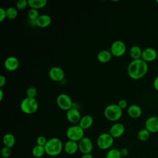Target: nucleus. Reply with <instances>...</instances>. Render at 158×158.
Instances as JSON below:
<instances>
[{
    "instance_id": "obj_1",
    "label": "nucleus",
    "mask_w": 158,
    "mask_h": 158,
    "mask_svg": "<svg viewBox=\"0 0 158 158\" xmlns=\"http://www.w3.org/2000/svg\"><path fill=\"white\" fill-rule=\"evenodd\" d=\"M148 65L141 59L133 60L130 62L127 68L129 77L133 80H139L143 78L148 72Z\"/></svg>"
},
{
    "instance_id": "obj_2",
    "label": "nucleus",
    "mask_w": 158,
    "mask_h": 158,
    "mask_svg": "<svg viewBox=\"0 0 158 158\" xmlns=\"http://www.w3.org/2000/svg\"><path fill=\"white\" fill-rule=\"evenodd\" d=\"M64 146L62 141L58 138H52L47 141L44 146L46 154L50 156H58L62 152Z\"/></svg>"
},
{
    "instance_id": "obj_3",
    "label": "nucleus",
    "mask_w": 158,
    "mask_h": 158,
    "mask_svg": "<svg viewBox=\"0 0 158 158\" xmlns=\"http://www.w3.org/2000/svg\"><path fill=\"white\" fill-rule=\"evenodd\" d=\"M105 117L112 122L118 120L122 115V109L115 104H112L107 106L104 110Z\"/></svg>"
},
{
    "instance_id": "obj_4",
    "label": "nucleus",
    "mask_w": 158,
    "mask_h": 158,
    "mask_svg": "<svg viewBox=\"0 0 158 158\" xmlns=\"http://www.w3.org/2000/svg\"><path fill=\"white\" fill-rule=\"evenodd\" d=\"M21 110L26 114H32L36 112L38 108V104L35 98L26 97L20 105Z\"/></svg>"
},
{
    "instance_id": "obj_5",
    "label": "nucleus",
    "mask_w": 158,
    "mask_h": 158,
    "mask_svg": "<svg viewBox=\"0 0 158 158\" xmlns=\"http://www.w3.org/2000/svg\"><path fill=\"white\" fill-rule=\"evenodd\" d=\"M84 130L79 125H73L69 127L66 131V135L69 140L79 141L84 137Z\"/></svg>"
},
{
    "instance_id": "obj_6",
    "label": "nucleus",
    "mask_w": 158,
    "mask_h": 158,
    "mask_svg": "<svg viewBox=\"0 0 158 158\" xmlns=\"http://www.w3.org/2000/svg\"><path fill=\"white\" fill-rule=\"evenodd\" d=\"M114 143V138L107 133L101 134L97 139V145L101 149H107Z\"/></svg>"
},
{
    "instance_id": "obj_7",
    "label": "nucleus",
    "mask_w": 158,
    "mask_h": 158,
    "mask_svg": "<svg viewBox=\"0 0 158 158\" xmlns=\"http://www.w3.org/2000/svg\"><path fill=\"white\" fill-rule=\"evenodd\" d=\"M57 104L62 110L67 111L72 108L73 102L68 94L62 93L57 98Z\"/></svg>"
},
{
    "instance_id": "obj_8",
    "label": "nucleus",
    "mask_w": 158,
    "mask_h": 158,
    "mask_svg": "<svg viewBox=\"0 0 158 158\" xmlns=\"http://www.w3.org/2000/svg\"><path fill=\"white\" fill-rule=\"evenodd\" d=\"M126 49L127 47L125 44L122 41L117 40L112 44L110 52L112 55L115 57H120L125 53Z\"/></svg>"
},
{
    "instance_id": "obj_9",
    "label": "nucleus",
    "mask_w": 158,
    "mask_h": 158,
    "mask_svg": "<svg viewBox=\"0 0 158 158\" xmlns=\"http://www.w3.org/2000/svg\"><path fill=\"white\" fill-rule=\"evenodd\" d=\"M78 149L79 151L83 153L90 154L93 148V144L90 138L88 137H83L81 140L78 141Z\"/></svg>"
},
{
    "instance_id": "obj_10",
    "label": "nucleus",
    "mask_w": 158,
    "mask_h": 158,
    "mask_svg": "<svg viewBox=\"0 0 158 158\" xmlns=\"http://www.w3.org/2000/svg\"><path fill=\"white\" fill-rule=\"evenodd\" d=\"M49 78L55 81H60L65 77V72L59 67H53L51 68L48 73Z\"/></svg>"
},
{
    "instance_id": "obj_11",
    "label": "nucleus",
    "mask_w": 158,
    "mask_h": 158,
    "mask_svg": "<svg viewBox=\"0 0 158 158\" xmlns=\"http://www.w3.org/2000/svg\"><path fill=\"white\" fill-rule=\"evenodd\" d=\"M157 57V52L156 50L152 48H146L142 51L141 59L146 62H152Z\"/></svg>"
},
{
    "instance_id": "obj_12",
    "label": "nucleus",
    "mask_w": 158,
    "mask_h": 158,
    "mask_svg": "<svg viewBox=\"0 0 158 158\" xmlns=\"http://www.w3.org/2000/svg\"><path fill=\"white\" fill-rule=\"evenodd\" d=\"M145 128L151 133L158 132V117L152 116L148 118L145 122Z\"/></svg>"
},
{
    "instance_id": "obj_13",
    "label": "nucleus",
    "mask_w": 158,
    "mask_h": 158,
    "mask_svg": "<svg viewBox=\"0 0 158 158\" xmlns=\"http://www.w3.org/2000/svg\"><path fill=\"white\" fill-rule=\"evenodd\" d=\"M125 132V126L121 123H116L111 126L109 130V134L114 138L120 137Z\"/></svg>"
},
{
    "instance_id": "obj_14",
    "label": "nucleus",
    "mask_w": 158,
    "mask_h": 158,
    "mask_svg": "<svg viewBox=\"0 0 158 158\" xmlns=\"http://www.w3.org/2000/svg\"><path fill=\"white\" fill-rule=\"evenodd\" d=\"M66 117L67 120L72 123H79L81 119V115L79 110L75 108L72 107L67 112Z\"/></svg>"
},
{
    "instance_id": "obj_15",
    "label": "nucleus",
    "mask_w": 158,
    "mask_h": 158,
    "mask_svg": "<svg viewBox=\"0 0 158 158\" xmlns=\"http://www.w3.org/2000/svg\"><path fill=\"white\" fill-rule=\"evenodd\" d=\"M19 66V61L18 59L14 56H9L4 61L5 68L10 72L15 71Z\"/></svg>"
},
{
    "instance_id": "obj_16",
    "label": "nucleus",
    "mask_w": 158,
    "mask_h": 158,
    "mask_svg": "<svg viewBox=\"0 0 158 158\" xmlns=\"http://www.w3.org/2000/svg\"><path fill=\"white\" fill-rule=\"evenodd\" d=\"M64 149L67 154L70 155L74 154L77 152L78 150H79L78 143L74 141L69 140L65 143L64 146Z\"/></svg>"
},
{
    "instance_id": "obj_17",
    "label": "nucleus",
    "mask_w": 158,
    "mask_h": 158,
    "mask_svg": "<svg viewBox=\"0 0 158 158\" xmlns=\"http://www.w3.org/2000/svg\"><path fill=\"white\" fill-rule=\"evenodd\" d=\"M51 23V18L47 14H42L35 21V25L40 28H46Z\"/></svg>"
},
{
    "instance_id": "obj_18",
    "label": "nucleus",
    "mask_w": 158,
    "mask_h": 158,
    "mask_svg": "<svg viewBox=\"0 0 158 158\" xmlns=\"http://www.w3.org/2000/svg\"><path fill=\"white\" fill-rule=\"evenodd\" d=\"M127 113L130 117L137 118L141 115L142 109L138 105L132 104L128 107L127 109Z\"/></svg>"
},
{
    "instance_id": "obj_19",
    "label": "nucleus",
    "mask_w": 158,
    "mask_h": 158,
    "mask_svg": "<svg viewBox=\"0 0 158 158\" xmlns=\"http://www.w3.org/2000/svg\"><path fill=\"white\" fill-rule=\"evenodd\" d=\"M93 123V118L89 115H85L83 116L80 122L78 125L81 127L83 130L88 129L91 127Z\"/></svg>"
},
{
    "instance_id": "obj_20",
    "label": "nucleus",
    "mask_w": 158,
    "mask_h": 158,
    "mask_svg": "<svg viewBox=\"0 0 158 158\" xmlns=\"http://www.w3.org/2000/svg\"><path fill=\"white\" fill-rule=\"evenodd\" d=\"M111 52L108 50H102L98 52L97 55L98 60L102 63H106L109 62L112 57Z\"/></svg>"
},
{
    "instance_id": "obj_21",
    "label": "nucleus",
    "mask_w": 158,
    "mask_h": 158,
    "mask_svg": "<svg viewBox=\"0 0 158 158\" xmlns=\"http://www.w3.org/2000/svg\"><path fill=\"white\" fill-rule=\"evenodd\" d=\"M143 50L138 46H133L130 49V56L133 60H137L141 58Z\"/></svg>"
},
{
    "instance_id": "obj_22",
    "label": "nucleus",
    "mask_w": 158,
    "mask_h": 158,
    "mask_svg": "<svg viewBox=\"0 0 158 158\" xmlns=\"http://www.w3.org/2000/svg\"><path fill=\"white\" fill-rule=\"evenodd\" d=\"M2 142L5 146L12 148L15 143V138L12 133H6L2 138Z\"/></svg>"
},
{
    "instance_id": "obj_23",
    "label": "nucleus",
    "mask_w": 158,
    "mask_h": 158,
    "mask_svg": "<svg viewBox=\"0 0 158 158\" xmlns=\"http://www.w3.org/2000/svg\"><path fill=\"white\" fill-rule=\"evenodd\" d=\"M28 6L31 9H39L46 6L47 4L46 0H28Z\"/></svg>"
},
{
    "instance_id": "obj_24",
    "label": "nucleus",
    "mask_w": 158,
    "mask_h": 158,
    "mask_svg": "<svg viewBox=\"0 0 158 158\" xmlns=\"http://www.w3.org/2000/svg\"><path fill=\"white\" fill-rule=\"evenodd\" d=\"M45 153H46V151H45L44 146L36 144L33 148L32 154L35 157H36V158L42 157Z\"/></svg>"
},
{
    "instance_id": "obj_25",
    "label": "nucleus",
    "mask_w": 158,
    "mask_h": 158,
    "mask_svg": "<svg viewBox=\"0 0 158 158\" xmlns=\"http://www.w3.org/2000/svg\"><path fill=\"white\" fill-rule=\"evenodd\" d=\"M150 133H151L145 128L141 129L138 133V138L141 141H146L150 137Z\"/></svg>"
},
{
    "instance_id": "obj_26",
    "label": "nucleus",
    "mask_w": 158,
    "mask_h": 158,
    "mask_svg": "<svg viewBox=\"0 0 158 158\" xmlns=\"http://www.w3.org/2000/svg\"><path fill=\"white\" fill-rule=\"evenodd\" d=\"M122 156L120 154V150L113 148L108 151L106 155V158H121Z\"/></svg>"
},
{
    "instance_id": "obj_27",
    "label": "nucleus",
    "mask_w": 158,
    "mask_h": 158,
    "mask_svg": "<svg viewBox=\"0 0 158 158\" xmlns=\"http://www.w3.org/2000/svg\"><path fill=\"white\" fill-rule=\"evenodd\" d=\"M6 10L7 18H8L9 19H14L17 17L18 15V11L16 8L14 7H10Z\"/></svg>"
},
{
    "instance_id": "obj_28",
    "label": "nucleus",
    "mask_w": 158,
    "mask_h": 158,
    "mask_svg": "<svg viewBox=\"0 0 158 158\" xmlns=\"http://www.w3.org/2000/svg\"><path fill=\"white\" fill-rule=\"evenodd\" d=\"M40 14H39V11L37 9H30L28 12V18L34 21L35 22V21L36 20V19L39 17L40 16Z\"/></svg>"
},
{
    "instance_id": "obj_29",
    "label": "nucleus",
    "mask_w": 158,
    "mask_h": 158,
    "mask_svg": "<svg viewBox=\"0 0 158 158\" xmlns=\"http://www.w3.org/2000/svg\"><path fill=\"white\" fill-rule=\"evenodd\" d=\"M27 97L35 98L37 95V89L34 86H30L27 89Z\"/></svg>"
},
{
    "instance_id": "obj_30",
    "label": "nucleus",
    "mask_w": 158,
    "mask_h": 158,
    "mask_svg": "<svg viewBox=\"0 0 158 158\" xmlns=\"http://www.w3.org/2000/svg\"><path fill=\"white\" fill-rule=\"evenodd\" d=\"M28 6V2L27 0H19L16 2V7L17 9L22 10Z\"/></svg>"
},
{
    "instance_id": "obj_31",
    "label": "nucleus",
    "mask_w": 158,
    "mask_h": 158,
    "mask_svg": "<svg viewBox=\"0 0 158 158\" xmlns=\"http://www.w3.org/2000/svg\"><path fill=\"white\" fill-rule=\"evenodd\" d=\"M1 154L3 158H8L11 154L10 148L6 146L3 147L1 151Z\"/></svg>"
},
{
    "instance_id": "obj_32",
    "label": "nucleus",
    "mask_w": 158,
    "mask_h": 158,
    "mask_svg": "<svg viewBox=\"0 0 158 158\" xmlns=\"http://www.w3.org/2000/svg\"><path fill=\"white\" fill-rule=\"evenodd\" d=\"M46 143H47V140H46V138L43 136H40L36 139L37 145L44 146L45 144H46Z\"/></svg>"
},
{
    "instance_id": "obj_33",
    "label": "nucleus",
    "mask_w": 158,
    "mask_h": 158,
    "mask_svg": "<svg viewBox=\"0 0 158 158\" xmlns=\"http://www.w3.org/2000/svg\"><path fill=\"white\" fill-rule=\"evenodd\" d=\"M6 18H7L6 10H5L2 7H1L0 8V22H3L6 19Z\"/></svg>"
},
{
    "instance_id": "obj_34",
    "label": "nucleus",
    "mask_w": 158,
    "mask_h": 158,
    "mask_svg": "<svg viewBox=\"0 0 158 158\" xmlns=\"http://www.w3.org/2000/svg\"><path fill=\"white\" fill-rule=\"evenodd\" d=\"M117 105L120 107V109H122L123 110V109H125L127 108L128 104H127V102L126 100L120 99V100L118 101V102L117 103Z\"/></svg>"
},
{
    "instance_id": "obj_35",
    "label": "nucleus",
    "mask_w": 158,
    "mask_h": 158,
    "mask_svg": "<svg viewBox=\"0 0 158 158\" xmlns=\"http://www.w3.org/2000/svg\"><path fill=\"white\" fill-rule=\"evenodd\" d=\"M120 154L122 156V157H126L129 154V151L128 149L125 148H122L120 150Z\"/></svg>"
},
{
    "instance_id": "obj_36",
    "label": "nucleus",
    "mask_w": 158,
    "mask_h": 158,
    "mask_svg": "<svg viewBox=\"0 0 158 158\" xmlns=\"http://www.w3.org/2000/svg\"><path fill=\"white\" fill-rule=\"evenodd\" d=\"M6 77L4 75H1L0 76V87L2 88L3 86H4L6 84Z\"/></svg>"
},
{
    "instance_id": "obj_37",
    "label": "nucleus",
    "mask_w": 158,
    "mask_h": 158,
    "mask_svg": "<svg viewBox=\"0 0 158 158\" xmlns=\"http://www.w3.org/2000/svg\"><path fill=\"white\" fill-rule=\"evenodd\" d=\"M153 86L154 89L158 91V75L154 78L153 81Z\"/></svg>"
},
{
    "instance_id": "obj_38",
    "label": "nucleus",
    "mask_w": 158,
    "mask_h": 158,
    "mask_svg": "<svg viewBox=\"0 0 158 158\" xmlns=\"http://www.w3.org/2000/svg\"><path fill=\"white\" fill-rule=\"evenodd\" d=\"M81 158H93L92 154L90 153V154H83Z\"/></svg>"
},
{
    "instance_id": "obj_39",
    "label": "nucleus",
    "mask_w": 158,
    "mask_h": 158,
    "mask_svg": "<svg viewBox=\"0 0 158 158\" xmlns=\"http://www.w3.org/2000/svg\"><path fill=\"white\" fill-rule=\"evenodd\" d=\"M3 96H4L3 91L2 90V89H0V101H1L2 100Z\"/></svg>"
},
{
    "instance_id": "obj_40",
    "label": "nucleus",
    "mask_w": 158,
    "mask_h": 158,
    "mask_svg": "<svg viewBox=\"0 0 158 158\" xmlns=\"http://www.w3.org/2000/svg\"><path fill=\"white\" fill-rule=\"evenodd\" d=\"M156 2H157V3H158V0H156Z\"/></svg>"
}]
</instances>
